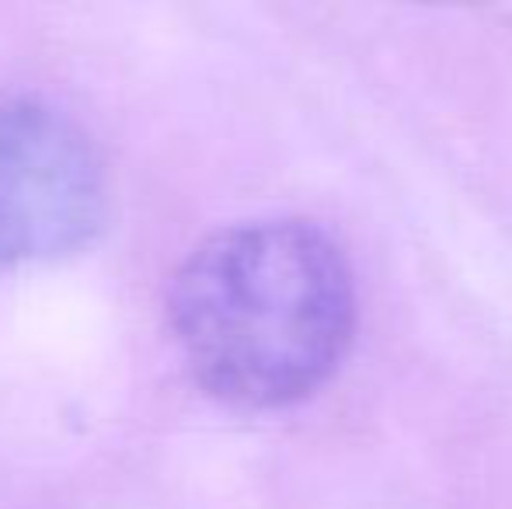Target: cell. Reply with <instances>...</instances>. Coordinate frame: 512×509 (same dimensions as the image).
Instances as JSON below:
<instances>
[{
  "label": "cell",
  "mask_w": 512,
  "mask_h": 509,
  "mask_svg": "<svg viewBox=\"0 0 512 509\" xmlns=\"http://www.w3.org/2000/svg\"><path fill=\"white\" fill-rule=\"evenodd\" d=\"M168 318L185 367L213 398L283 408L342 363L356 332V283L317 224L248 220L185 258Z\"/></svg>",
  "instance_id": "1"
},
{
  "label": "cell",
  "mask_w": 512,
  "mask_h": 509,
  "mask_svg": "<svg viewBox=\"0 0 512 509\" xmlns=\"http://www.w3.org/2000/svg\"><path fill=\"white\" fill-rule=\"evenodd\" d=\"M105 217L91 140L35 98L0 95V269L81 248Z\"/></svg>",
  "instance_id": "2"
}]
</instances>
